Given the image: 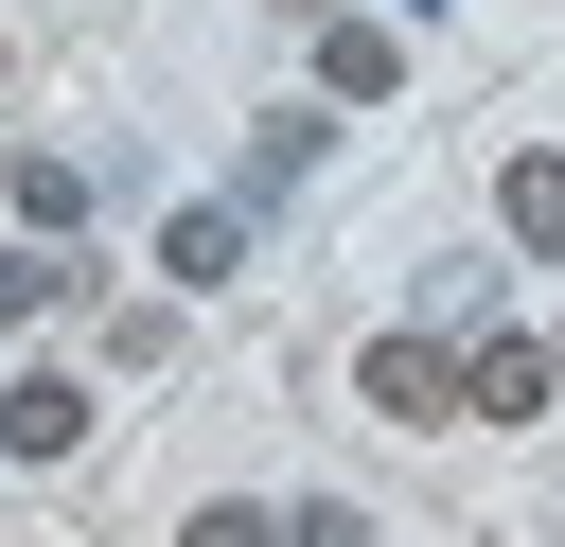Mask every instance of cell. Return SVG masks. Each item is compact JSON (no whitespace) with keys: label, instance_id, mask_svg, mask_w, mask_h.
I'll return each mask as SVG.
<instances>
[{"label":"cell","instance_id":"obj_9","mask_svg":"<svg viewBox=\"0 0 565 547\" xmlns=\"http://www.w3.org/2000/svg\"><path fill=\"white\" fill-rule=\"evenodd\" d=\"M177 547H300V529H282V512H247V494H212V512H194Z\"/></svg>","mask_w":565,"mask_h":547},{"label":"cell","instance_id":"obj_8","mask_svg":"<svg viewBox=\"0 0 565 547\" xmlns=\"http://www.w3.org/2000/svg\"><path fill=\"white\" fill-rule=\"evenodd\" d=\"M18 212L35 229H88V159H18Z\"/></svg>","mask_w":565,"mask_h":547},{"label":"cell","instance_id":"obj_2","mask_svg":"<svg viewBox=\"0 0 565 547\" xmlns=\"http://www.w3.org/2000/svg\"><path fill=\"white\" fill-rule=\"evenodd\" d=\"M371 406H388V423H441V406H459V353H441V335H371Z\"/></svg>","mask_w":565,"mask_h":547},{"label":"cell","instance_id":"obj_3","mask_svg":"<svg viewBox=\"0 0 565 547\" xmlns=\"http://www.w3.org/2000/svg\"><path fill=\"white\" fill-rule=\"evenodd\" d=\"M71 441H88V388L71 371H18L0 388V459H71Z\"/></svg>","mask_w":565,"mask_h":547},{"label":"cell","instance_id":"obj_7","mask_svg":"<svg viewBox=\"0 0 565 547\" xmlns=\"http://www.w3.org/2000/svg\"><path fill=\"white\" fill-rule=\"evenodd\" d=\"M159 265H177V282H230V265H247V212H177Z\"/></svg>","mask_w":565,"mask_h":547},{"label":"cell","instance_id":"obj_6","mask_svg":"<svg viewBox=\"0 0 565 547\" xmlns=\"http://www.w3.org/2000/svg\"><path fill=\"white\" fill-rule=\"evenodd\" d=\"M494 229H512V247H565V159H512V176H494Z\"/></svg>","mask_w":565,"mask_h":547},{"label":"cell","instance_id":"obj_1","mask_svg":"<svg viewBox=\"0 0 565 547\" xmlns=\"http://www.w3.org/2000/svg\"><path fill=\"white\" fill-rule=\"evenodd\" d=\"M547 388H565V353H530V335H477V353H459V406H477V423H530Z\"/></svg>","mask_w":565,"mask_h":547},{"label":"cell","instance_id":"obj_4","mask_svg":"<svg viewBox=\"0 0 565 547\" xmlns=\"http://www.w3.org/2000/svg\"><path fill=\"white\" fill-rule=\"evenodd\" d=\"M318 88H335V106H388V88H406V53H388L371 18H318Z\"/></svg>","mask_w":565,"mask_h":547},{"label":"cell","instance_id":"obj_5","mask_svg":"<svg viewBox=\"0 0 565 547\" xmlns=\"http://www.w3.org/2000/svg\"><path fill=\"white\" fill-rule=\"evenodd\" d=\"M53 300H88V265L35 229V247H0V318H53Z\"/></svg>","mask_w":565,"mask_h":547},{"label":"cell","instance_id":"obj_10","mask_svg":"<svg viewBox=\"0 0 565 547\" xmlns=\"http://www.w3.org/2000/svg\"><path fill=\"white\" fill-rule=\"evenodd\" d=\"M282 529H300V547H371V512H282Z\"/></svg>","mask_w":565,"mask_h":547}]
</instances>
